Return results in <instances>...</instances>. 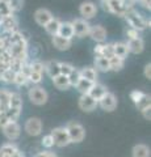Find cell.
I'll return each instance as SVG.
<instances>
[{"instance_id": "7bdbcfd3", "label": "cell", "mask_w": 151, "mask_h": 157, "mask_svg": "<svg viewBox=\"0 0 151 157\" xmlns=\"http://www.w3.org/2000/svg\"><path fill=\"white\" fill-rule=\"evenodd\" d=\"M143 94H145V93L141 92V90H133V92H130V100L133 101L134 105H135L141 100V97H142Z\"/></svg>"}, {"instance_id": "bcb514c9", "label": "cell", "mask_w": 151, "mask_h": 157, "mask_svg": "<svg viewBox=\"0 0 151 157\" xmlns=\"http://www.w3.org/2000/svg\"><path fill=\"white\" fill-rule=\"evenodd\" d=\"M8 118L6 117V114H4V113H0V128H2L3 126H6L7 123H8Z\"/></svg>"}, {"instance_id": "484cf974", "label": "cell", "mask_w": 151, "mask_h": 157, "mask_svg": "<svg viewBox=\"0 0 151 157\" xmlns=\"http://www.w3.org/2000/svg\"><path fill=\"white\" fill-rule=\"evenodd\" d=\"M17 151H18L17 145L13 144V143H6L0 147V153H2L4 157H12Z\"/></svg>"}, {"instance_id": "ee69618b", "label": "cell", "mask_w": 151, "mask_h": 157, "mask_svg": "<svg viewBox=\"0 0 151 157\" xmlns=\"http://www.w3.org/2000/svg\"><path fill=\"white\" fill-rule=\"evenodd\" d=\"M33 157H58L54 152L51 151H42V152H38V153H36Z\"/></svg>"}, {"instance_id": "ffe728a7", "label": "cell", "mask_w": 151, "mask_h": 157, "mask_svg": "<svg viewBox=\"0 0 151 157\" xmlns=\"http://www.w3.org/2000/svg\"><path fill=\"white\" fill-rule=\"evenodd\" d=\"M150 148L146 144H137L131 149V156L133 157H150Z\"/></svg>"}, {"instance_id": "30bf717a", "label": "cell", "mask_w": 151, "mask_h": 157, "mask_svg": "<svg viewBox=\"0 0 151 157\" xmlns=\"http://www.w3.org/2000/svg\"><path fill=\"white\" fill-rule=\"evenodd\" d=\"M79 107H80V110L83 111H85V113H91V111H93L96 110V107H97V101L93 100L88 93L87 94H81L79 97Z\"/></svg>"}, {"instance_id": "4316f807", "label": "cell", "mask_w": 151, "mask_h": 157, "mask_svg": "<svg viewBox=\"0 0 151 157\" xmlns=\"http://www.w3.org/2000/svg\"><path fill=\"white\" fill-rule=\"evenodd\" d=\"M95 67L101 72H108L110 71L109 66V59H106L104 56H96L95 59Z\"/></svg>"}, {"instance_id": "8d00e7d4", "label": "cell", "mask_w": 151, "mask_h": 157, "mask_svg": "<svg viewBox=\"0 0 151 157\" xmlns=\"http://www.w3.org/2000/svg\"><path fill=\"white\" fill-rule=\"evenodd\" d=\"M114 54H113V45L112 43H106V45H103L101 47V56H104L106 59L112 58Z\"/></svg>"}, {"instance_id": "9c48e42d", "label": "cell", "mask_w": 151, "mask_h": 157, "mask_svg": "<svg viewBox=\"0 0 151 157\" xmlns=\"http://www.w3.org/2000/svg\"><path fill=\"white\" fill-rule=\"evenodd\" d=\"M17 26H18V20L16 18V16H13V13H12L3 18L2 26H0V33L11 34L17 30Z\"/></svg>"}, {"instance_id": "603a6c76", "label": "cell", "mask_w": 151, "mask_h": 157, "mask_svg": "<svg viewBox=\"0 0 151 157\" xmlns=\"http://www.w3.org/2000/svg\"><path fill=\"white\" fill-rule=\"evenodd\" d=\"M59 26H61V21L58 18H54L53 17L50 21H49L47 24L43 28H45V30L50 34L51 37H54V36H57L58 34V30H59Z\"/></svg>"}, {"instance_id": "d590c367", "label": "cell", "mask_w": 151, "mask_h": 157, "mask_svg": "<svg viewBox=\"0 0 151 157\" xmlns=\"http://www.w3.org/2000/svg\"><path fill=\"white\" fill-rule=\"evenodd\" d=\"M29 66H30L33 72H38L42 73V75L45 72V63H42L41 60H33L32 63H29Z\"/></svg>"}, {"instance_id": "c3c4849f", "label": "cell", "mask_w": 151, "mask_h": 157, "mask_svg": "<svg viewBox=\"0 0 151 157\" xmlns=\"http://www.w3.org/2000/svg\"><path fill=\"white\" fill-rule=\"evenodd\" d=\"M137 2H139L141 4H142V7H145L146 9H151V0H137Z\"/></svg>"}, {"instance_id": "5bb4252c", "label": "cell", "mask_w": 151, "mask_h": 157, "mask_svg": "<svg viewBox=\"0 0 151 157\" xmlns=\"http://www.w3.org/2000/svg\"><path fill=\"white\" fill-rule=\"evenodd\" d=\"M51 18H53V14H51V12L49 11V9H46V8H40V9H37L36 13H34V20H36V22L38 24V25H41V26H45Z\"/></svg>"}, {"instance_id": "74e56055", "label": "cell", "mask_w": 151, "mask_h": 157, "mask_svg": "<svg viewBox=\"0 0 151 157\" xmlns=\"http://www.w3.org/2000/svg\"><path fill=\"white\" fill-rule=\"evenodd\" d=\"M41 144H42L43 148H46V149H51L53 147H54V139H53V136H51L50 134L43 135L42 140H41Z\"/></svg>"}, {"instance_id": "816d5d0a", "label": "cell", "mask_w": 151, "mask_h": 157, "mask_svg": "<svg viewBox=\"0 0 151 157\" xmlns=\"http://www.w3.org/2000/svg\"><path fill=\"white\" fill-rule=\"evenodd\" d=\"M12 157H25V155H24V153H22V152H21L20 149H18V151H17V152H16V153H14V155H13Z\"/></svg>"}, {"instance_id": "d4e9b609", "label": "cell", "mask_w": 151, "mask_h": 157, "mask_svg": "<svg viewBox=\"0 0 151 157\" xmlns=\"http://www.w3.org/2000/svg\"><path fill=\"white\" fill-rule=\"evenodd\" d=\"M45 71L47 72V75L51 78L57 75H59V62L50 60V62L45 63Z\"/></svg>"}, {"instance_id": "e575fe53", "label": "cell", "mask_w": 151, "mask_h": 157, "mask_svg": "<svg viewBox=\"0 0 151 157\" xmlns=\"http://www.w3.org/2000/svg\"><path fill=\"white\" fill-rule=\"evenodd\" d=\"M67 77H69L70 85H71V86H75V85L77 84V81H79L80 78H81V76H80V71H79V70H76V68L74 67V70L70 72V75L67 76Z\"/></svg>"}, {"instance_id": "60d3db41", "label": "cell", "mask_w": 151, "mask_h": 157, "mask_svg": "<svg viewBox=\"0 0 151 157\" xmlns=\"http://www.w3.org/2000/svg\"><path fill=\"white\" fill-rule=\"evenodd\" d=\"M22 4H24V0H11V2L8 3V6H9V8H11L12 13H13V12L20 11V9L22 8Z\"/></svg>"}, {"instance_id": "ba28073f", "label": "cell", "mask_w": 151, "mask_h": 157, "mask_svg": "<svg viewBox=\"0 0 151 157\" xmlns=\"http://www.w3.org/2000/svg\"><path fill=\"white\" fill-rule=\"evenodd\" d=\"M71 24H72V28H74V36L79 37V38H83V37H85V36H88V34H89L91 25L88 24L87 20H84V18H76Z\"/></svg>"}, {"instance_id": "f1b7e54d", "label": "cell", "mask_w": 151, "mask_h": 157, "mask_svg": "<svg viewBox=\"0 0 151 157\" xmlns=\"http://www.w3.org/2000/svg\"><path fill=\"white\" fill-rule=\"evenodd\" d=\"M93 85V82H91L88 80H85V78H80L79 81H77V84L75 85V88L77 89V92L80 93V94H87V93L89 92V89Z\"/></svg>"}, {"instance_id": "d6986e66", "label": "cell", "mask_w": 151, "mask_h": 157, "mask_svg": "<svg viewBox=\"0 0 151 157\" xmlns=\"http://www.w3.org/2000/svg\"><path fill=\"white\" fill-rule=\"evenodd\" d=\"M53 45H54V47L58 48V50L65 51V50H69L71 47V39L63 38L59 36H54L53 37Z\"/></svg>"}, {"instance_id": "db71d44e", "label": "cell", "mask_w": 151, "mask_h": 157, "mask_svg": "<svg viewBox=\"0 0 151 157\" xmlns=\"http://www.w3.org/2000/svg\"><path fill=\"white\" fill-rule=\"evenodd\" d=\"M101 2H110V0H101Z\"/></svg>"}, {"instance_id": "cb8c5ba5", "label": "cell", "mask_w": 151, "mask_h": 157, "mask_svg": "<svg viewBox=\"0 0 151 157\" xmlns=\"http://www.w3.org/2000/svg\"><path fill=\"white\" fill-rule=\"evenodd\" d=\"M80 76L81 78H85V80H88L91 82L97 81V71L92 67H85L83 70H80Z\"/></svg>"}, {"instance_id": "8992f818", "label": "cell", "mask_w": 151, "mask_h": 157, "mask_svg": "<svg viewBox=\"0 0 151 157\" xmlns=\"http://www.w3.org/2000/svg\"><path fill=\"white\" fill-rule=\"evenodd\" d=\"M2 130H3L4 136H6L8 140H11V141L17 140L18 137H20V135H21V127H20V124H18L17 122H8L6 126L2 127Z\"/></svg>"}, {"instance_id": "f6af8a7d", "label": "cell", "mask_w": 151, "mask_h": 157, "mask_svg": "<svg viewBox=\"0 0 151 157\" xmlns=\"http://www.w3.org/2000/svg\"><path fill=\"white\" fill-rule=\"evenodd\" d=\"M126 36H128V38H129V39L139 38V36H138V32H137V30H134V29H131V28L126 30Z\"/></svg>"}, {"instance_id": "7dc6e473", "label": "cell", "mask_w": 151, "mask_h": 157, "mask_svg": "<svg viewBox=\"0 0 151 157\" xmlns=\"http://www.w3.org/2000/svg\"><path fill=\"white\" fill-rule=\"evenodd\" d=\"M145 77L149 78V80L151 78V64H150V63L145 66Z\"/></svg>"}, {"instance_id": "4dcf8cb0", "label": "cell", "mask_w": 151, "mask_h": 157, "mask_svg": "<svg viewBox=\"0 0 151 157\" xmlns=\"http://www.w3.org/2000/svg\"><path fill=\"white\" fill-rule=\"evenodd\" d=\"M9 122H17L21 115V109H14V107H8V110L4 113Z\"/></svg>"}, {"instance_id": "d6a6232c", "label": "cell", "mask_w": 151, "mask_h": 157, "mask_svg": "<svg viewBox=\"0 0 151 157\" xmlns=\"http://www.w3.org/2000/svg\"><path fill=\"white\" fill-rule=\"evenodd\" d=\"M13 84H16L17 86H25L29 84V80H28V76H25L24 73L20 72H16L14 75V80H13Z\"/></svg>"}, {"instance_id": "681fc988", "label": "cell", "mask_w": 151, "mask_h": 157, "mask_svg": "<svg viewBox=\"0 0 151 157\" xmlns=\"http://www.w3.org/2000/svg\"><path fill=\"white\" fill-rule=\"evenodd\" d=\"M150 110H151V107H147V109H145V110H142V111H141V113H142V115H143V118H145L146 121H150V119H151Z\"/></svg>"}, {"instance_id": "f35d334b", "label": "cell", "mask_w": 151, "mask_h": 157, "mask_svg": "<svg viewBox=\"0 0 151 157\" xmlns=\"http://www.w3.org/2000/svg\"><path fill=\"white\" fill-rule=\"evenodd\" d=\"M28 80L29 82H32L33 85H38L40 82L43 80V76H42V73H38V72H30V75L28 76Z\"/></svg>"}, {"instance_id": "7402d4cb", "label": "cell", "mask_w": 151, "mask_h": 157, "mask_svg": "<svg viewBox=\"0 0 151 157\" xmlns=\"http://www.w3.org/2000/svg\"><path fill=\"white\" fill-rule=\"evenodd\" d=\"M113 45V54L114 56H118L121 59H125L128 56V46H126V43H122V42H117V43H112Z\"/></svg>"}, {"instance_id": "3957f363", "label": "cell", "mask_w": 151, "mask_h": 157, "mask_svg": "<svg viewBox=\"0 0 151 157\" xmlns=\"http://www.w3.org/2000/svg\"><path fill=\"white\" fill-rule=\"evenodd\" d=\"M28 97L30 102L33 105H37V106H42L45 105L47 100H49V94L47 92L43 89L42 86L40 85H36V86H32L28 92Z\"/></svg>"}, {"instance_id": "836d02e7", "label": "cell", "mask_w": 151, "mask_h": 157, "mask_svg": "<svg viewBox=\"0 0 151 157\" xmlns=\"http://www.w3.org/2000/svg\"><path fill=\"white\" fill-rule=\"evenodd\" d=\"M14 75H16V72H13L12 70H6L2 75H0V81L6 82V84H12L13 80H14Z\"/></svg>"}, {"instance_id": "6da1fadb", "label": "cell", "mask_w": 151, "mask_h": 157, "mask_svg": "<svg viewBox=\"0 0 151 157\" xmlns=\"http://www.w3.org/2000/svg\"><path fill=\"white\" fill-rule=\"evenodd\" d=\"M124 17L126 18V21H128L130 28L134 29V30H137V32L145 30V29H147L150 26V21H147L143 16H141L134 8L126 12Z\"/></svg>"}, {"instance_id": "52a82bcc", "label": "cell", "mask_w": 151, "mask_h": 157, "mask_svg": "<svg viewBox=\"0 0 151 157\" xmlns=\"http://www.w3.org/2000/svg\"><path fill=\"white\" fill-rule=\"evenodd\" d=\"M97 106H100L104 111H113L117 107V98L112 92H106L105 94L97 101Z\"/></svg>"}, {"instance_id": "9a60e30c", "label": "cell", "mask_w": 151, "mask_h": 157, "mask_svg": "<svg viewBox=\"0 0 151 157\" xmlns=\"http://www.w3.org/2000/svg\"><path fill=\"white\" fill-rule=\"evenodd\" d=\"M126 46H128V51L129 52H133V54H141L145 48V42L142 38H134V39H129L128 43H126Z\"/></svg>"}, {"instance_id": "1f68e13d", "label": "cell", "mask_w": 151, "mask_h": 157, "mask_svg": "<svg viewBox=\"0 0 151 157\" xmlns=\"http://www.w3.org/2000/svg\"><path fill=\"white\" fill-rule=\"evenodd\" d=\"M135 106H137V109L139 111L147 109V107H151V98H150V96L145 93V94L141 97V100L137 102V104H135Z\"/></svg>"}, {"instance_id": "ab89813d", "label": "cell", "mask_w": 151, "mask_h": 157, "mask_svg": "<svg viewBox=\"0 0 151 157\" xmlns=\"http://www.w3.org/2000/svg\"><path fill=\"white\" fill-rule=\"evenodd\" d=\"M72 70H74V66H71L70 63H59V73L61 75L69 76Z\"/></svg>"}, {"instance_id": "4fadbf2b", "label": "cell", "mask_w": 151, "mask_h": 157, "mask_svg": "<svg viewBox=\"0 0 151 157\" xmlns=\"http://www.w3.org/2000/svg\"><path fill=\"white\" fill-rule=\"evenodd\" d=\"M88 36L93 39V41H96L97 43H103L106 39V30H105L104 26L95 25V26H91V30H89Z\"/></svg>"}, {"instance_id": "e0dca14e", "label": "cell", "mask_w": 151, "mask_h": 157, "mask_svg": "<svg viewBox=\"0 0 151 157\" xmlns=\"http://www.w3.org/2000/svg\"><path fill=\"white\" fill-rule=\"evenodd\" d=\"M53 82H54V86L59 90H67L71 86L70 81H69V77L65 76V75H61V73L53 77Z\"/></svg>"}, {"instance_id": "7a4b0ae2", "label": "cell", "mask_w": 151, "mask_h": 157, "mask_svg": "<svg viewBox=\"0 0 151 157\" xmlns=\"http://www.w3.org/2000/svg\"><path fill=\"white\" fill-rule=\"evenodd\" d=\"M65 128L67 130V134H69L70 137V141L71 143H81L85 137V130L79 122H75V121H71L69 122Z\"/></svg>"}, {"instance_id": "f546056e", "label": "cell", "mask_w": 151, "mask_h": 157, "mask_svg": "<svg viewBox=\"0 0 151 157\" xmlns=\"http://www.w3.org/2000/svg\"><path fill=\"white\" fill-rule=\"evenodd\" d=\"M125 64V59H121L118 56H112L109 58V66H110V71H121L124 68Z\"/></svg>"}, {"instance_id": "7c38bea8", "label": "cell", "mask_w": 151, "mask_h": 157, "mask_svg": "<svg viewBox=\"0 0 151 157\" xmlns=\"http://www.w3.org/2000/svg\"><path fill=\"white\" fill-rule=\"evenodd\" d=\"M108 4H109V13L117 14V16H121V17H124L125 13L130 11L122 3V0H110V2H108Z\"/></svg>"}, {"instance_id": "8fae6325", "label": "cell", "mask_w": 151, "mask_h": 157, "mask_svg": "<svg viewBox=\"0 0 151 157\" xmlns=\"http://www.w3.org/2000/svg\"><path fill=\"white\" fill-rule=\"evenodd\" d=\"M79 12H80V14L83 16L84 20H91V18H93L96 16L97 7L92 2H84V3L80 4Z\"/></svg>"}, {"instance_id": "44dd1931", "label": "cell", "mask_w": 151, "mask_h": 157, "mask_svg": "<svg viewBox=\"0 0 151 157\" xmlns=\"http://www.w3.org/2000/svg\"><path fill=\"white\" fill-rule=\"evenodd\" d=\"M9 97L11 92L0 88V113H6L9 107Z\"/></svg>"}, {"instance_id": "ac0fdd59", "label": "cell", "mask_w": 151, "mask_h": 157, "mask_svg": "<svg viewBox=\"0 0 151 157\" xmlns=\"http://www.w3.org/2000/svg\"><path fill=\"white\" fill-rule=\"evenodd\" d=\"M57 36L63 37V38H67V39H71L74 37V28H72V24L71 22H61V26H59V30H58Z\"/></svg>"}, {"instance_id": "2e32d148", "label": "cell", "mask_w": 151, "mask_h": 157, "mask_svg": "<svg viewBox=\"0 0 151 157\" xmlns=\"http://www.w3.org/2000/svg\"><path fill=\"white\" fill-rule=\"evenodd\" d=\"M108 92L106 90V88L103 85V84H100V82H93V85H92V88L89 89V92H88V94L93 98V100H96V101H99L101 97H103L105 93Z\"/></svg>"}, {"instance_id": "277c9868", "label": "cell", "mask_w": 151, "mask_h": 157, "mask_svg": "<svg viewBox=\"0 0 151 157\" xmlns=\"http://www.w3.org/2000/svg\"><path fill=\"white\" fill-rule=\"evenodd\" d=\"M50 135L53 136V139H54V145L55 147L65 148V147L71 144L69 134H67V130L65 128V127H55V128L50 132Z\"/></svg>"}, {"instance_id": "f5cc1de1", "label": "cell", "mask_w": 151, "mask_h": 157, "mask_svg": "<svg viewBox=\"0 0 151 157\" xmlns=\"http://www.w3.org/2000/svg\"><path fill=\"white\" fill-rule=\"evenodd\" d=\"M3 18H4V17L2 16V14H0V26H2V22H3Z\"/></svg>"}, {"instance_id": "5b68a950", "label": "cell", "mask_w": 151, "mask_h": 157, "mask_svg": "<svg viewBox=\"0 0 151 157\" xmlns=\"http://www.w3.org/2000/svg\"><path fill=\"white\" fill-rule=\"evenodd\" d=\"M42 121L37 117H32L26 119L25 124H24V131L26 132L29 136H38L42 132Z\"/></svg>"}, {"instance_id": "b9f144b4", "label": "cell", "mask_w": 151, "mask_h": 157, "mask_svg": "<svg viewBox=\"0 0 151 157\" xmlns=\"http://www.w3.org/2000/svg\"><path fill=\"white\" fill-rule=\"evenodd\" d=\"M0 14H2L3 17H6V16H9V14H12L11 8H9L8 4H7V3H4V2H0Z\"/></svg>"}, {"instance_id": "83f0119b", "label": "cell", "mask_w": 151, "mask_h": 157, "mask_svg": "<svg viewBox=\"0 0 151 157\" xmlns=\"http://www.w3.org/2000/svg\"><path fill=\"white\" fill-rule=\"evenodd\" d=\"M9 107L22 109V97L18 92H11V97H9Z\"/></svg>"}, {"instance_id": "f907efd6", "label": "cell", "mask_w": 151, "mask_h": 157, "mask_svg": "<svg viewBox=\"0 0 151 157\" xmlns=\"http://www.w3.org/2000/svg\"><path fill=\"white\" fill-rule=\"evenodd\" d=\"M101 6H103V9L105 12H109V4H108V2H101Z\"/></svg>"}]
</instances>
